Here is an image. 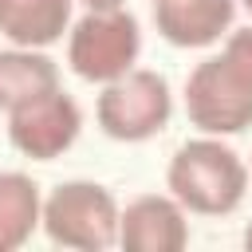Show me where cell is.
I'll use <instances>...</instances> for the list:
<instances>
[{"label": "cell", "instance_id": "6da1fadb", "mask_svg": "<svg viewBox=\"0 0 252 252\" xmlns=\"http://www.w3.org/2000/svg\"><path fill=\"white\" fill-rule=\"evenodd\" d=\"M165 185H169V197L185 213L224 217L248 193V165L240 161L236 150H228L224 142L205 134V138L177 146V154L169 158V169H165Z\"/></svg>", "mask_w": 252, "mask_h": 252}, {"label": "cell", "instance_id": "ba28073f", "mask_svg": "<svg viewBox=\"0 0 252 252\" xmlns=\"http://www.w3.org/2000/svg\"><path fill=\"white\" fill-rule=\"evenodd\" d=\"M236 0H154L158 35L173 47H209L228 35Z\"/></svg>", "mask_w": 252, "mask_h": 252}, {"label": "cell", "instance_id": "5b68a950", "mask_svg": "<svg viewBox=\"0 0 252 252\" xmlns=\"http://www.w3.org/2000/svg\"><path fill=\"white\" fill-rule=\"evenodd\" d=\"M185 114L213 138L240 134L252 126V83L224 55H209L185 79Z\"/></svg>", "mask_w": 252, "mask_h": 252}, {"label": "cell", "instance_id": "5bb4252c", "mask_svg": "<svg viewBox=\"0 0 252 252\" xmlns=\"http://www.w3.org/2000/svg\"><path fill=\"white\" fill-rule=\"evenodd\" d=\"M244 248H248V252H252V224H248V228H244Z\"/></svg>", "mask_w": 252, "mask_h": 252}, {"label": "cell", "instance_id": "7c38bea8", "mask_svg": "<svg viewBox=\"0 0 252 252\" xmlns=\"http://www.w3.org/2000/svg\"><path fill=\"white\" fill-rule=\"evenodd\" d=\"M220 55H224V59L252 83V24H248V28H236V32L228 28V39H224Z\"/></svg>", "mask_w": 252, "mask_h": 252}, {"label": "cell", "instance_id": "8992f818", "mask_svg": "<svg viewBox=\"0 0 252 252\" xmlns=\"http://www.w3.org/2000/svg\"><path fill=\"white\" fill-rule=\"evenodd\" d=\"M79 130H83V110L63 87H51V91L20 102L16 110H8V138L32 161H51V158L67 154L75 146Z\"/></svg>", "mask_w": 252, "mask_h": 252}, {"label": "cell", "instance_id": "2e32d148", "mask_svg": "<svg viewBox=\"0 0 252 252\" xmlns=\"http://www.w3.org/2000/svg\"><path fill=\"white\" fill-rule=\"evenodd\" d=\"M4 4H8V0H0V20H4Z\"/></svg>", "mask_w": 252, "mask_h": 252}, {"label": "cell", "instance_id": "3957f363", "mask_svg": "<svg viewBox=\"0 0 252 252\" xmlns=\"http://www.w3.org/2000/svg\"><path fill=\"white\" fill-rule=\"evenodd\" d=\"M169 114H173L169 83L146 67H130L126 75L102 83V94L94 102L98 130L114 142H146L165 130Z\"/></svg>", "mask_w": 252, "mask_h": 252}, {"label": "cell", "instance_id": "30bf717a", "mask_svg": "<svg viewBox=\"0 0 252 252\" xmlns=\"http://www.w3.org/2000/svg\"><path fill=\"white\" fill-rule=\"evenodd\" d=\"M59 87V67L43 47H8L0 51V110H16L20 102Z\"/></svg>", "mask_w": 252, "mask_h": 252}, {"label": "cell", "instance_id": "8fae6325", "mask_svg": "<svg viewBox=\"0 0 252 252\" xmlns=\"http://www.w3.org/2000/svg\"><path fill=\"white\" fill-rule=\"evenodd\" d=\"M39 185L28 173H0V252H16L39 228Z\"/></svg>", "mask_w": 252, "mask_h": 252}, {"label": "cell", "instance_id": "9a60e30c", "mask_svg": "<svg viewBox=\"0 0 252 252\" xmlns=\"http://www.w3.org/2000/svg\"><path fill=\"white\" fill-rule=\"evenodd\" d=\"M240 4H244V8H248V16H252V0H240Z\"/></svg>", "mask_w": 252, "mask_h": 252}, {"label": "cell", "instance_id": "9c48e42d", "mask_svg": "<svg viewBox=\"0 0 252 252\" xmlns=\"http://www.w3.org/2000/svg\"><path fill=\"white\" fill-rule=\"evenodd\" d=\"M75 0H8L0 32L16 47H51L71 28Z\"/></svg>", "mask_w": 252, "mask_h": 252}, {"label": "cell", "instance_id": "52a82bcc", "mask_svg": "<svg viewBox=\"0 0 252 252\" xmlns=\"http://www.w3.org/2000/svg\"><path fill=\"white\" fill-rule=\"evenodd\" d=\"M118 244L126 252H181L189 244L185 209L158 193L134 197L126 209H118Z\"/></svg>", "mask_w": 252, "mask_h": 252}, {"label": "cell", "instance_id": "4fadbf2b", "mask_svg": "<svg viewBox=\"0 0 252 252\" xmlns=\"http://www.w3.org/2000/svg\"><path fill=\"white\" fill-rule=\"evenodd\" d=\"M87 12H110V8H122L126 0H83Z\"/></svg>", "mask_w": 252, "mask_h": 252}, {"label": "cell", "instance_id": "7a4b0ae2", "mask_svg": "<svg viewBox=\"0 0 252 252\" xmlns=\"http://www.w3.org/2000/svg\"><path fill=\"white\" fill-rule=\"evenodd\" d=\"M39 224L59 248L106 252L118 244V201L98 181H63L47 193Z\"/></svg>", "mask_w": 252, "mask_h": 252}, {"label": "cell", "instance_id": "277c9868", "mask_svg": "<svg viewBox=\"0 0 252 252\" xmlns=\"http://www.w3.org/2000/svg\"><path fill=\"white\" fill-rule=\"evenodd\" d=\"M142 32L126 8L87 12L67 32V63L87 83H110L138 63Z\"/></svg>", "mask_w": 252, "mask_h": 252}]
</instances>
